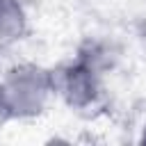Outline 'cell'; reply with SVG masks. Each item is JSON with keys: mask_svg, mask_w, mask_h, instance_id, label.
<instances>
[{"mask_svg": "<svg viewBox=\"0 0 146 146\" xmlns=\"http://www.w3.org/2000/svg\"><path fill=\"white\" fill-rule=\"evenodd\" d=\"M55 98L50 68L18 62L0 75V123H27L41 119Z\"/></svg>", "mask_w": 146, "mask_h": 146, "instance_id": "cell-1", "label": "cell"}, {"mask_svg": "<svg viewBox=\"0 0 146 146\" xmlns=\"http://www.w3.org/2000/svg\"><path fill=\"white\" fill-rule=\"evenodd\" d=\"M110 57L98 46L82 48L73 59L50 68L55 98L75 112H89L103 100V78Z\"/></svg>", "mask_w": 146, "mask_h": 146, "instance_id": "cell-2", "label": "cell"}, {"mask_svg": "<svg viewBox=\"0 0 146 146\" xmlns=\"http://www.w3.org/2000/svg\"><path fill=\"white\" fill-rule=\"evenodd\" d=\"M30 30V16L23 0H0V52L18 46Z\"/></svg>", "mask_w": 146, "mask_h": 146, "instance_id": "cell-3", "label": "cell"}, {"mask_svg": "<svg viewBox=\"0 0 146 146\" xmlns=\"http://www.w3.org/2000/svg\"><path fill=\"white\" fill-rule=\"evenodd\" d=\"M139 141H141V144H146V123L141 125V135H139Z\"/></svg>", "mask_w": 146, "mask_h": 146, "instance_id": "cell-4", "label": "cell"}]
</instances>
